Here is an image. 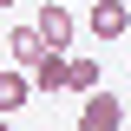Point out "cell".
I'll use <instances>...</instances> for the list:
<instances>
[{"label":"cell","instance_id":"obj_8","mask_svg":"<svg viewBox=\"0 0 131 131\" xmlns=\"http://www.w3.org/2000/svg\"><path fill=\"white\" fill-rule=\"evenodd\" d=\"M0 131H13V118H0Z\"/></svg>","mask_w":131,"mask_h":131},{"label":"cell","instance_id":"obj_3","mask_svg":"<svg viewBox=\"0 0 131 131\" xmlns=\"http://www.w3.org/2000/svg\"><path fill=\"white\" fill-rule=\"evenodd\" d=\"M79 131H125V105H118L112 92H92L79 112Z\"/></svg>","mask_w":131,"mask_h":131},{"label":"cell","instance_id":"obj_10","mask_svg":"<svg viewBox=\"0 0 131 131\" xmlns=\"http://www.w3.org/2000/svg\"><path fill=\"white\" fill-rule=\"evenodd\" d=\"M52 7H66V0H52Z\"/></svg>","mask_w":131,"mask_h":131},{"label":"cell","instance_id":"obj_4","mask_svg":"<svg viewBox=\"0 0 131 131\" xmlns=\"http://www.w3.org/2000/svg\"><path fill=\"white\" fill-rule=\"evenodd\" d=\"M7 59H13V72H33V66L46 59L39 33H33V26H13V33H7Z\"/></svg>","mask_w":131,"mask_h":131},{"label":"cell","instance_id":"obj_5","mask_svg":"<svg viewBox=\"0 0 131 131\" xmlns=\"http://www.w3.org/2000/svg\"><path fill=\"white\" fill-rule=\"evenodd\" d=\"M33 98V85H26V72H13V66H0V118H13L20 105Z\"/></svg>","mask_w":131,"mask_h":131},{"label":"cell","instance_id":"obj_7","mask_svg":"<svg viewBox=\"0 0 131 131\" xmlns=\"http://www.w3.org/2000/svg\"><path fill=\"white\" fill-rule=\"evenodd\" d=\"M66 92H85V98H92L98 92V66L92 59H66Z\"/></svg>","mask_w":131,"mask_h":131},{"label":"cell","instance_id":"obj_2","mask_svg":"<svg viewBox=\"0 0 131 131\" xmlns=\"http://www.w3.org/2000/svg\"><path fill=\"white\" fill-rule=\"evenodd\" d=\"M85 26H92V39H125V33H131V7H125V0H92Z\"/></svg>","mask_w":131,"mask_h":131},{"label":"cell","instance_id":"obj_6","mask_svg":"<svg viewBox=\"0 0 131 131\" xmlns=\"http://www.w3.org/2000/svg\"><path fill=\"white\" fill-rule=\"evenodd\" d=\"M26 85H39V92H66V52H46V59L33 66Z\"/></svg>","mask_w":131,"mask_h":131},{"label":"cell","instance_id":"obj_1","mask_svg":"<svg viewBox=\"0 0 131 131\" xmlns=\"http://www.w3.org/2000/svg\"><path fill=\"white\" fill-rule=\"evenodd\" d=\"M33 33H39V46H46V52H66V46H72V33H79V20H72V7H52V0H46L39 20H33Z\"/></svg>","mask_w":131,"mask_h":131},{"label":"cell","instance_id":"obj_9","mask_svg":"<svg viewBox=\"0 0 131 131\" xmlns=\"http://www.w3.org/2000/svg\"><path fill=\"white\" fill-rule=\"evenodd\" d=\"M0 7H13V0H0Z\"/></svg>","mask_w":131,"mask_h":131}]
</instances>
